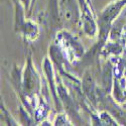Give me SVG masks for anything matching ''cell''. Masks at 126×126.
Wrapping results in <instances>:
<instances>
[{
	"instance_id": "8",
	"label": "cell",
	"mask_w": 126,
	"mask_h": 126,
	"mask_svg": "<svg viewBox=\"0 0 126 126\" xmlns=\"http://www.w3.org/2000/svg\"><path fill=\"white\" fill-rule=\"evenodd\" d=\"M48 113H49V106L46 103L44 99H40L38 106L35 108L34 111V115H33L34 119L36 120V122L44 121L45 118L48 115Z\"/></svg>"
},
{
	"instance_id": "12",
	"label": "cell",
	"mask_w": 126,
	"mask_h": 126,
	"mask_svg": "<svg viewBox=\"0 0 126 126\" xmlns=\"http://www.w3.org/2000/svg\"><path fill=\"white\" fill-rule=\"evenodd\" d=\"M18 1L23 5V7H24L25 10H27L28 7H29V4H30V1H31V0H18Z\"/></svg>"
},
{
	"instance_id": "9",
	"label": "cell",
	"mask_w": 126,
	"mask_h": 126,
	"mask_svg": "<svg viewBox=\"0 0 126 126\" xmlns=\"http://www.w3.org/2000/svg\"><path fill=\"white\" fill-rule=\"evenodd\" d=\"M99 119H100L101 126H103V125H107V126H117V125H119L118 121L107 111H102L99 114Z\"/></svg>"
},
{
	"instance_id": "11",
	"label": "cell",
	"mask_w": 126,
	"mask_h": 126,
	"mask_svg": "<svg viewBox=\"0 0 126 126\" xmlns=\"http://www.w3.org/2000/svg\"><path fill=\"white\" fill-rule=\"evenodd\" d=\"M54 125H59V126H66V125H72L70 120L68 119L66 114H59L54 121Z\"/></svg>"
},
{
	"instance_id": "5",
	"label": "cell",
	"mask_w": 126,
	"mask_h": 126,
	"mask_svg": "<svg viewBox=\"0 0 126 126\" xmlns=\"http://www.w3.org/2000/svg\"><path fill=\"white\" fill-rule=\"evenodd\" d=\"M44 72L45 74L47 75V78L48 80V83H49V86H50V89H51V93H52V96L55 98V103H56V108L57 110H61L62 109V101L61 99L57 96V87H56V84H55V77H54V70H52V65L50 61L46 58L45 61H44Z\"/></svg>"
},
{
	"instance_id": "13",
	"label": "cell",
	"mask_w": 126,
	"mask_h": 126,
	"mask_svg": "<svg viewBox=\"0 0 126 126\" xmlns=\"http://www.w3.org/2000/svg\"><path fill=\"white\" fill-rule=\"evenodd\" d=\"M122 60H123V67H124V76L126 77V48H125L124 51H123Z\"/></svg>"
},
{
	"instance_id": "2",
	"label": "cell",
	"mask_w": 126,
	"mask_h": 126,
	"mask_svg": "<svg viewBox=\"0 0 126 126\" xmlns=\"http://www.w3.org/2000/svg\"><path fill=\"white\" fill-rule=\"evenodd\" d=\"M58 45L65 52L69 62L73 60H79L84 55V47L76 37H74L68 31H61L57 34Z\"/></svg>"
},
{
	"instance_id": "14",
	"label": "cell",
	"mask_w": 126,
	"mask_h": 126,
	"mask_svg": "<svg viewBox=\"0 0 126 126\" xmlns=\"http://www.w3.org/2000/svg\"><path fill=\"white\" fill-rule=\"evenodd\" d=\"M125 34H126V29H125Z\"/></svg>"
},
{
	"instance_id": "3",
	"label": "cell",
	"mask_w": 126,
	"mask_h": 126,
	"mask_svg": "<svg viewBox=\"0 0 126 126\" xmlns=\"http://www.w3.org/2000/svg\"><path fill=\"white\" fill-rule=\"evenodd\" d=\"M15 30L21 32L26 39L34 40L38 37L39 30L34 22L24 19V13L22 11V6L19 1H15Z\"/></svg>"
},
{
	"instance_id": "6",
	"label": "cell",
	"mask_w": 126,
	"mask_h": 126,
	"mask_svg": "<svg viewBox=\"0 0 126 126\" xmlns=\"http://www.w3.org/2000/svg\"><path fill=\"white\" fill-rule=\"evenodd\" d=\"M125 45H126V38L124 37L121 40H111V41H106V44L102 47L100 54L104 58H106L110 55H113L115 57L119 56L121 52L124 51L125 49Z\"/></svg>"
},
{
	"instance_id": "7",
	"label": "cell",
	"mask_w": 126,
	"mask_h": 126,
	"mask_svg": "<svg viewBox=\"0 0 126 126\" xmlns=\"http://www.w3.org/2000/svg\"><path fill=\"white\" fill-rule=\"evenodd\" d=\"M113 97L118 103H123L126 101V77L121 76L114 78L113 81Z\"/></svg>"
},
{
	"instance_id": "10",
	"label": "cell",
	"mask_w": 126,
	"mask_h": 126,
	"mask_svg": "<svg viewBox=\"0 0 126 126\" xmlns=\"http://www.w3.org/2000/svg\"><path fill=\"white\" fill-rule=\"evenodd\" d=\"M1 121L5 122L7 125H18V123L11 117V115L6 110L3 102H1Z\"/></svg>"
},
{
	"instance_id": "1",
	"label": "cell",
	"mask_w": 126,
	"mask_h": 126,
	"mask_svg": "<svg viewBox=\"0 0 126 126\" xmlns=\"http://www.w3.org/2000/svg\"><path fill=\"white\" fill-rule=\"evenodd\" d=\"M125 6H126V0H116V1L110 3L101 11L98 19V26H99L98 50L99 51H101L102 47L106 44L113 22L119 16L122 9Z\"/></svg>"
},
{
	"instance_id": "4",
	"label": "cell",
	"mask_w": 126,
	"mask_h": 126,
	"mask_svg": "<svg viewBox=\"0 0 126 126\" xmlns=\"http://www.w3.org/2000/svg\"><path fill=\"white\" fill-rule=\"evenodd\" d=\"M82 88H83V93L85 95V97L91 102L92 105L97 106V104L99 103L98 101L99 88L96 87L94 79L89 72H86L85 75H84V79L82 82Z\"/></svg>"
}]
</instances>
